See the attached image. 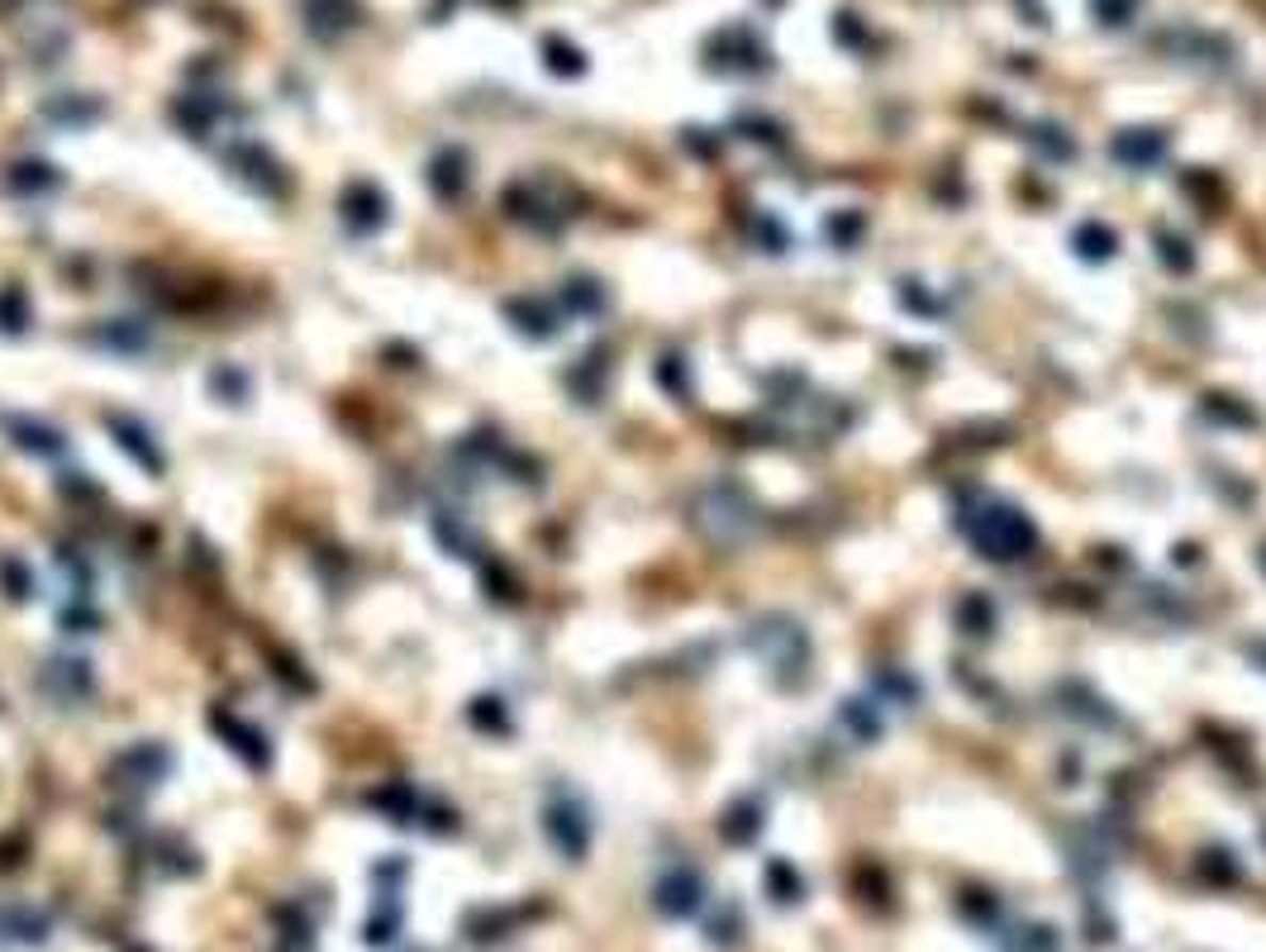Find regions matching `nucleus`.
I'll return each instance as SVG.
<instances>
[{"mask_svg": "<svg viewBox=\"0 0 1266 952\" xmlns=\"http://www.w3.org/2000/svg\"><path fill=\"white\" fill-rule=\"evenodd\" d=\"M0 929H10V938H19V943H38L44 938V919L15 915V909H0Z\"/></svg>", "mask_w": 1266, "mask_h": 952, "instance_id": "obj_1", "label": "nucleus"}]
</instances>
